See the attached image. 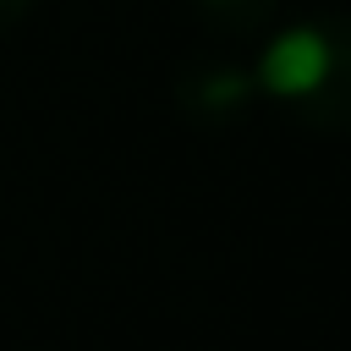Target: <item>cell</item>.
Returning a JSON list of instances; mask_svg holds the SVG:
<instances>
[{"instance_id": "6da1fadb", "label": "cell", "mask_w": 351, "mask_h": 351, "mask_svg": "<svg viewBox=\"0 0 351 351\" xmlns=\"http://www.w3.org/2000/svg\"><path fill=\"white\" fill-rule=\"evenodd\" d=\"M324 66H329L324 27H291V33H280V38L263 49L258 77H263V88H274L280 99H307V93L318 88Z\"/></svg>"}, {"instance_id": "7a4b0ae2", "label": "cell", "mask_w": 351, "mask_h": 351, "mask_svg": "<svg viewBox=\"0 0 351 351\" xmlns=\"http://www.w3.org/2000/svg\"><path fill=\"white\" fill-rule=\"evenodd\" d=\"M324 44H329V66L318 88L302 99V115L324 132H351V22H340L335 33L324 27Z\"/></svg>"}, {"instance_id": "3957f363", "label": "cell", "mask_w": 351, "mask_h": 351, "mask_svg": "<svg viewBox=\"0 0 351 351\" xmlns=\"http://www.w3.org/2000/svg\"><path fill=\"white\" fill-rule=\"evenodd\" d=\"M0 27H5V0H0Z\"/></svg>"}]
</instances>
